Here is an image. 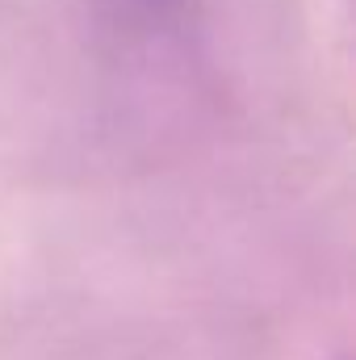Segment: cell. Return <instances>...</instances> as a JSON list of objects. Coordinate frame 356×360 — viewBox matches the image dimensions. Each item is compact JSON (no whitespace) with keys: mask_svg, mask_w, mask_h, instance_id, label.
<instances>
[{"mask_svg":"<svg viewBox=\"0 0 356 360\" xmlns=\"http://www.w3.org/2000/svg\"><path fill=\"white\" fill-rule=\"evenodd\" d=\"M197 0H96L101 21L122 38H155L172 34L189 21Z\"/></svg>","mask_w":356,"mask_h":360,"instance_id":"6da1fadb","label":"cell"}]
</instances>
